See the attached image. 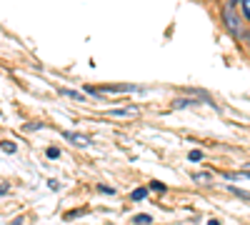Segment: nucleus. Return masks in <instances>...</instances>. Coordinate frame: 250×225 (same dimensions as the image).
Instances as JSON below:
<instances>
[{"label":"nucleus","mask_w":250,"mask_h":225,"mask_svg":"<svg viewBox=\"0 0 250 225\" xmlns=\"http://www.w3.org/2000/svg\"><path fill=\"white\" fill-rule=\"evenodd\" d=\"M60 93H62V95H68V98H73V100H80V103H83V100H85V98H83L80 93H75V90H65V88H62Z\"/></svg>","instance_id":"obj_5"},{"label":"nucleus","mask_w":250,"mask_h":225,"mask_svg":"<svg viewBox=\"0 0 250 225\" xmlns=\"http://www.w3.org/2000/svg\"><path fill=\"white\" fill-rule=\"evenodd\" d=\"M243 10H245V15L250 18V0H243Z\"/></svg>","instance_id":"obj_12"},{"label":"nucleus","mask_w":250,"mask_h":225,"mask_svg":"<svg viewBox=\"0 0 250 225\" xmlns=\"http://www.w3.org/2000/svg\"><path fill=\"white\" fill-rule=\"evenodd\" d=\"M145 195H148V190H145V188H138V190H133V200H143Z\"/></svg>","instance_id":"obj_6"},{"label":"nucleus","mask_w":250,"mask_h":225,"mask_svg":"<svg viewBox=\"0 0 250 225\" xmlns=\"http://www.w3.org/2000/svg\"><path fill=\"white\" fill-rule=\"evenodd\" d=\"M138 85H103V88H88L90 95H103V93H135Z\"/></svg>","instance_id":"obj_2"},{"label":"nucleus","mask_w":250,"mask_h":225,"mask_svg":"<svg viewBox=\"0 0 250 225\" xmlns=\"http://www.w3.org/2000/svg\"><path fill=\"white\" fill-rule=\"evenodd\" d=\"M150 190H158V193H163V190H165V185H163V183H150Z\"/></svg>","instance_id":"obj_9"},{"label":"nucleus","mask_w":250,"mask_h":225,"mask_svg":"<svg viewBox=\"0 0 250 225\" xmlns=\"http://www.w3.org/2000/svg\"><path fill=\"white\" fill-rule=\"evenodd\" d=\"M133 223H150V215H135Z\"/></svg>","instance_id":"obj_8"},{"label":"nucleus","mask_w":250,"mask_h":225,"mask_svg":"<svg viewBox=\"0 0 250 225\" xmlns=\"http://www.w3.org/2000/svg\"><path fill=\"white\" fill-rule=\"evenodd\" d=\"M110 115H113V118H125V115H138V108L133 105V108H120V110H110Z\"/></svg>","instance_id":"obj_4"},{"label":"nucleus","mask_w":250,"mask_h":225,"mask_svg":"<svg viewBox=\"0 0 250 225\" xmlns=\"http://www.w3.org/2000/svg\"><path fill=\"white\" fill-rule=\"evenodd\" d=\"M230 3H235V0H230Z\"/></svg>","instance_id":"obj_16"},{"label":"nucleus","mask_w":250,"mask_h":225,"mask_svg":"<svg viewBox=\"0 0 250 225\" xmlns=\"http://www.w3.org/2000/svg\"><path fill=\"white\" fill-rule=\"evenodd\" d=\"M230 190H233L235 195H240V198H245V200L250 198V193H245V190H240V188H230Z\"/></svg>","instance_id":"obj_10"},{"label":"nucleus","mask_w":250,"mask_h":225,"mask_svg":"<svg viewBox=\"0 0 250 225\" xmlns=\"http://www.w3.org/2000/svg\"><path fill=\"white\" fill-rule=\"evenodd\" d=\"M3 150H5V153H15V145H13L10 140H3Z\"/></svg>","instance_id":"obj_7"},{"label":"nucleus","mask_w":250,"mask_h":225,"mask_svg":"<svg viewBox=\"0 0 250 225\" xmlns=\"http://www.w3.org/2000/svg\"><path fill=\"white\" fill-rule=\"evenodd\" d=\"M62 138H65V140H73L75 145H88V143H90L85 135H75V133H62Z\"/></svg>","instance_id":"obj_3"},{"label":"nucleus","mask_w":250,"mask_h":225,"mask_svg":"<svg viewBox=\"0 0 250 225\" xmlns=\"http://www.w3.org/2000/svg\"><path fill=\"white\" fill-rule=\"evenodd\" d=\"M223 18H225V25H228V30H230L235 38L240 35V25H238V15H235V10H233V3L228 0V5H225V10H223Z\"/></svg>","instance_id":"obj_1"},{"label":"nucleus","mask_w":250,"mask_h":225,"mask_svg":"<svg viewBox=\"0 0 250 225\" xmlns=\"http://www.w3.org/2000/svg\"><path fill=\"white\" fill-rule=\"evenodd\" d=\"M245 43H248V48H250V30L245 33Z\"/></svg>","instance_id":"obj_14"},{"label":"nucleus","mask_w":250,"mask_h":225,"mask_svg":"<svg viewBox=\"0 0 250 225\" xmlns=\"http://www.w3.org/2000/svg\"><path fill=\"white\" fill-rule=\"evenodd\" d=\"M5 190H8V188H5V185H0V193H5Z\"/></svg>","instance_id":"obj_15"},{"label":"nucleus","mask_w":250,"mask_h":225,"mask_svg":"<svg viewBox=\"0 0 250 225\" xmlns=\"http://www.w3.org/2000/svg\"><path fill=\"white\" fill-rule=\"evenodd\" d=\"M60 153H58V148H48V158H58Z\"/></svg>","instance_id":"obj_13"},{"label":"nucleus","mask_w":250,"mask_h":225,"mask_svg":"<svg viewBox=\"0 0 250 225\" xmlns=\"http://www.w3.org/2000/svg\"><path fill=\"white\" fill-rule=\"evenodd\" d=\"M188 158H190V160H200L203 153H200V150H190V155H188Z\"/></svg>","instance_id":"obj_11"}]
</instances>
